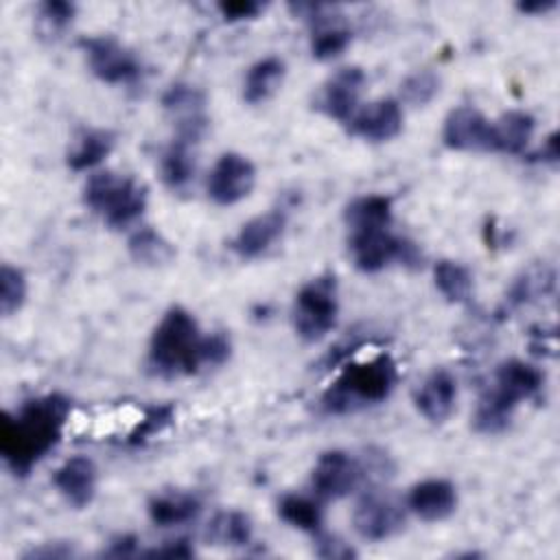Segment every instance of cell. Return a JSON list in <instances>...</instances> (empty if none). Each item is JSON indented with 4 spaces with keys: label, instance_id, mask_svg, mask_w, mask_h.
<instances>
[{
    "label": "cell",
    "instance_id": "obj_30",
    "mask_svg": "<svg viewBox=\"0 0 560 560\" xmlns=\"http://www.w3.org/2000/svg\"><path fill=\"white\" fill-rule=\"evenodd\" d=\"M129 256L138 262V265H147V267H158V265H166L173 256L175 249L173 245L153 228H140L129 236L127 243Z\"/></svg>",
    "mask_w": 560,
    "mask_h": 560
},
{
    "label": "cell",
    "instance_id": "obj_5",
    "mask_svg": "<svg viewBox=\"0 0 560 560\" xmlns=\"http://www.w3.org/2000/svg\"><path fill=\"white\" fill-rule=\"evenodd\" d=\"M337 315L339 291L335 273H322L302 284L291 308V322L302 341L315 343L324 339L335 328Z\"/></svg>",
    "mask_w": 560,
    "mask_h": 560
},
{
    "label": "cell",
    "instance_id": "obj_17",
    "mask_svg": "<svg viewBox=\"0 0 560 560\" xmlns=\"http://www.w3.org/2000/svg\"><path fill=\"white\" fill-rule=\"evenodd\" d=\"M350 131L368 142H387L402 131V109L396 98H378L361 107L352 120Z\"/></svg>",
    "mask_w": 560,
    "mask_h": 560
},
{
    "label": "cell",
    "instance_id": "obj_25",
    "mask_svg": "<svg viewBox=\"0 0 560 560\" xmlns=\"http://www.w3.org/2000/svg\"><path fill=\"white\" fill-rule=\"evenodd\" d=\"M516 405H512L508 398H503L494 387L486 389L472 411V427L481 435H497L503 433L514 416Z\"/></svg>",
    "mask_w": 560,
    "mask_h": 560
},
{
    "label": "cell",
    "instance_id": "obj_11",
    "mask_svg": "<svg viewBox=\"0 0 560 560\" xmlns=\"http://www.w3.org/2000/svg\"><path fill=\"white\" fill-rule=\"evenodd\" d=\"M162 107L173 118L177 127V138H184L188 142H197L206 127V94L190 83H173L162 94Z\"/></svg>",
    "mask_w": 560,
    "mask_h": 560
},
{
    "label": "cell",
    "instance_id": "obj_4",
    "mask_svg": "<svg viewBox=\"0 0 560 560\" xmlns=\"http://www.w3.org/2000/svg\"><path fill=\"white\" fill-rule=\"evenodd\" d=\"M85 206L101 214L112 230L133 225L147 210V188L133 177L114 171H98L90 175L83 188Z\"/></svg>",
    "mask_w": 560,
    "mask_h": 560
},
{
    "label": "cell",
    "instance_id": "obj_22",
    "mask_svg": "<svg viewBox=\"0 0 560 560\" xmlns=\"http://www.w3.org/2000/svg\"><path fill=\"white\" fill-rule=\"evenodd\" d=\"M114 144H116L114 131L103 127H88L79 131V136L74 138L66 155V164L77 173L90 171L98 166L114 151Z\"/></svg>",
    "mask_w": 560,
    "mask_h": 560
},
{
    "label": "cell",
    "instance_id": "obj_2",
    "mask_svg": "<svg viewBox=\"0 0 560 560\" xmlns=\"http://www.w3.org/2000/svg\"><path fill=\"white\" fill-rule=\"evenodd\" d=\"M203 335L184 306H171L149 339L147 365L160 378L190 376L203 365Z\"/></svg>",
    "mask_w": 560,
    "mask_h": 560
},
{
    "label": "cell",
    "instance_id": "obj_31",
    "mask_svg": "<svg viewBox=\"0 0 560 560\" xmlns=\"http://www.w3.org/2000/svg\"><path fill=\"white\" fill-rule=\"evenodd\" d=\"M553 271L547 269L545 265L540 267H529L527 271H523L510 287L508 293V304L512 306H521L527 304L540 295H547L553 289Z\"/></svg>",
    "mask_w": 560,
    "mask_h": 560
},
{
    "label": "cell",
    "instance_id": "obj_16",
    "mask_svg": "<svg viewBox=\"0 0 560 560\" xmlns=\"http://www.w3.org/2000/svg\"><path fill=\"white\" fill-rule=\"evenodd\" d=\"M457 402V381L448 370H433L420 387L413 392V405L418 413L433 422H446Z\"/></svg>",
    "mask_w": 560,
    "mask_h": 560
},
{
    "label": "cell",
    "instance_id": "obj_12",
    "mask_svg": "<svg viewBox=\"0 0 560 560\" xmlns=\"http://www.w3.org/2000/svg\"><path fill=\"white\" fill-rule=\"evenodd\" d=\"M365 85V72L359 66L339 68L326 79L317 94V109L339 122H350L359 112V98Z\"/></svg>",
    "mask_w": 560,
    "mask_h": 560
},
{
    "label": "cell",
    "instance_id": "obj_26",
    "mask_svg": "<svg viewBox=\"0 0 560 560\" xmlns=\"http://www.w3.org/2000/svg\"><path fill=\"white\" fill-rule=\"evenodd\" d=\"M160 175L166 188L171 190H184L195 175V155H192V142L184 138H175L162 153L160 160Z\"/></svg>",
    "mask_w": 560,
    "mask_h": 560
},
{
    "label": "cell",
    "instance_id": "obj_7",
    "mask_svg": "<svg viewBox=\"0 0 560 560\" xmlns=\"http://www.w3.org/2000/svg\"><path fill=\"white\" fill-rule=\"evenodd\" d=\"M365 479H370L365 459L341 448L324 451L311 470V488L324 501H339L352 494Z\"/></svg>",
    "mask_w": 560,
    "mask_h": 560
},
{
    "label": "cell",
    "instance_id": "obj_6",
    "mask_svg": "<svg viewBox=\"0 0 560 560\" xmlns=\"http://www.w3.org/2000/svg\"><path fill=\"white\" fill-rule=\"evenodd\" d=\"M348 252L354 267L363 273H376L394 260L411 267H418L422 260L418 247L411 241L392 234L389 228L350 232Z\"/></svg>",
    "mask_w": 560,
    "mask_h": 560
},
{
    "label": "cell",
    "instance_id": "obj_29",
    "mask_svg": "<svg viewBox=\"0 0 560 560\" xmlns=\"http://www.w3.org/2000/svg\"><path fill=\"white\" fill-rule=\"evenodd\" d=\"M278 516L300 529V532H306V534H319L322 532V525H324V510L322 505L311 499V497H304V494H284L280 501H278Z\"/></svg>",
    "mask_w": 560,
    "mask_h": 560
},
{
    "label": "cell",
    "instance_id": "obj_23",
    "mask_svg": "<svg viewBox=\"0 0 560 560\" xmlns=\"http://www.w3.org/2000/svg\"><path fill=\"white\" fill-rule=\"evenodd\" d=\"M287 74V66L280 57H262L249 66L243 79V101L249 105H260L271 98L282 85Z\"/></svg>",
    "mask_w": 560,
    "mask_h": 560
},
{
    "label": "cell",
    "instance_id": "obj_13",
    "mask_svg": "<svg viewBox=\"0 0 560 560\" xmlns=\"http://www.w3.org/2000/svg\"><path fill=\"white\" fill-rule=\"evenodd\" d=\"M442 142L453 151H490V120L477 107L459 105L444 118Z\"/></svg>",
    "mask_w": 560,
    "mask_h": 560
},
{
    "label": "cell",
    "instance_id": "obj_37",
    "mask_svg": "<svg viewBox=\"0 0 560 560\" xmlns=\"http://www.w3.org/2000/svg\"><path fill=\"white\" fill-rule=\"evenodd\" d=\"M217 9L225 22H243L254 20L262 11V4L254 0H223Z\"/></svg>",
    "mask_w": 560,
    "mask_h": 560
},
{
    "label": "cell",
    "instance_id": "obj_41",
    "mask_svg": "<svg viewBox=\"0 0 560 560\" xmlns=\"http://www.w3.org/2000/svg\"><path fill=\"white\" fill-rule=\"evenodd\" d=\"M136 542L138 538L131 534H120L109 540V547L103 551V556H114V558H125L136 553Z\"/></svg>",
    "mask_w": 560,
    "mask_h": 560
},
{
    "label": "cell",
    "instance_id": "obj_14",
    "mask_svg": "<svg viewBox=\"0 0 560 560\" xmlns=\"http://www.w3.org/2000/svg\"><path fill=\"white\" fill-rule=\"evenodd\" d=\"M284 228H287V212L282 208H271L265 214H258L245 221L238 228L236 236L232 238L230 247L243 260L258 258L282 236Z\"/></svg>",
    "mask_w": 560,
    "mask_h": 560
},
{
    "label": "cell",
    "instance_id": "obj_39",
    "mask_svg": "<svg viewBox=\"0 0 560 560\" xmlns=\"http://www.w3.org/2000/svg\"><path fill=\"white\" fill-rule=\"evenodd\" d=\"M195 553V549L188 545L186 538H179V540H168L164 542L162 547H155V549H149V551H142V556H168V558H190Z\"/></svg>",
    "mask_w": 560,
    "mask_h": 560
},
{
    "label": "cell",
    "instance_id": "obj_24",
    "mask_svg": "<svg viewBox=\"0 0 560 560\" xmlns=\"http://www.w3.org/2000/svg\"><path fill=\"white\" fill-rule=\"evenodd\" d=\"M392 214H394V201L387 195L357 197L343 210V219H346V225L350 228V232L389 228Z\"/></svg>",
    "mask_w": 560,
    "mask_h": 560
},
{
    "label": "cell",
    "instance_id": "obj_35",
    "mask_svg": "<svg viewBox=\"0 0 560 560\" xmlns=\"http://www.w3.org/2000/svg\"><path fill=\"white\" fill-rule=\"evenodd\" d=\"M175 418V409L171 405H158V407H149L142 416V420L138 422V427L131 431L129 435V444H142L149 438L162 433Z\"/></svg>",
    "mask_w": 560,
    "mask_h": 560
},
{
    "label": "cell",
    "instance_id": "obj_38",
    "mask_svg": "<svg viewBox=\"0 0 560 560\" xmlns=\"http://www.w3.org/2000/svg\"><path fill=\"white\" fill-rule=\"evenodd\" d=\"M232 343L223 332L206 335L203 339V365H223L230 359Z\"/></svg>",
    "mask_w": 560,
    "mask_h": 560
},
{
    "label": "cell",
    "instance_id": "obj_43",
    "mask_svg": "<svg viewBox=\"0 0 560 560\" xmlns=\"http://www.w3.org/2000/svg\"><path fill=\"white\" fill-rule=\"evenodd\" d=\"M558 7L556 0H527V2H518L516 9L525 15H545L549 11H553Z\"/></svg>",
    "mask_w": 560,
    "mask_h": 560
},
{
    "label": "cell",
    "instance_id": "obj_8",
    "mask_svg": "<svg viewBox=\"0 0 560 560\" xmlns=\"http://www.w3.org/2000/svg\"><path fill=\"white\" fill-rule=\"evenodd\" d=\"M90 72L109 85H127L140 79L142 63L140 59L122 46L116 37L94 35L79 42Z\"/></svg>",
    "mask_w": 560,
    "mask_h": 560
},
{
    "label": "cell",
    "instance_id": "obj_20",
    "mask_svg": "<svg viewBox=\"0 0 560 560\" xmlns=\"http://www.w3.org/2000/svg\"><path fill=\"white\" fill-rule=\"evenodd\" d=\"M536 118L523 109H510L490 122V151L518 155L529 144Z\"/></svg>",
    "mask_w": 560,
    "mask_h": 560
},
{
    "label": "cell",
    "instance_id": "obj_3",
    "mask_svg": "<svg viewBox=\"0 0 560 560\" xmlns=\"http://www.w3.org/2000/svg\"><path fill=\"white\" fill-rule=\"evenodd\" d=\"M396 381L398 368L389 354L354 361L346 365L337 381L324 392L322 409L330 416H341L383 402L394 392Z\"/></svg>",
    "mask_w": 560,
    "mask_h": 560
},
{
    "label": "cell",
    "instance_id": "obj_40",
    "mask_svg": "<svg viewBox=\"0 0 560 560\" xmlns=\"http://www.w3.org/2000/svg\"><path fill=\"white\" fill-rule=\"evenodd\" d=\"M70 556H74V549L66 542H52V545L44 542L42 547H33L31 551L24 553V558H46V560H50V558H70Z\"/></svg>",
    "mask_w": 560,
    "mask_h": 560
},
{
    "label": "cell",
    "instance_id": "obj_9",
    "mask_svg": "<svg viewBox=\"0 0 560 560\" xmlns=\"http://www.w3.org/2000/svg\"><path fill=\"white\" fill-rule=\"evenodd\" d=\"M352 525L363 540H387L405 527L402 503L392 494L370 490L357 501L352 512Z\"/></svg>",
    "mask_w": 560,
    "mask_h": 560
},
{
    "label": "cell",
    "instance_id": "obj_36",
    "mask_svg": "<svg viewBox=\"0 0 560 560\" xmlns=\"http://www.w3.org/2000/svg\"><path fill=\"white\" fill-rule=\"evenodd\" d=\"M315 553L319 558H326V560H330V558L332 560H348V558L357 556V551L348 542H343L337 536L324 534V532L315 534Z\"/></svg>",
    "mask_w": 560,
    "mask_h": 560
},
{
    "label": "cell",
    "instance_id": "obj_42",
    "mask_svg": "<svg viewBox=\"0 0 560 560\" xmlns=\"http://www.w3.org/2000/svg\"><path fill=\"white\" fill-rule=\"evenodd\" d=\"M558 158H560V149H558V131H553V133H549V136H547V140L542 142V147L532 155V160L556 166V164H558Z\"/></svg>",
    "mask_w": 560,
    "mask_h": 560
},
{
    "label": "cell",
    "instance_id": "obj_28",
    "mask_svg": "<svg viewBox=\"0 0 560 560\" xmlns=\"http://www.w3.org/2000/svg\"><path fill=\"white\" fill-rule=\"evenodd\" d=\"M433 284L451 304H464L472 295V273L457 260H438L433 265Z\"/></svg>",
    "mask_w": 560,
    "mask_h": 560
},
{
    "label": "cell",
    "instance_id": "obj_1",
    "mask_svg": "<svg viewBox=\"0 0 560 560\" xmlns=\"http://www.w3.org/2000/svg\"><path fill=\"white\" fill-rule=\"evenodd\" d=\"M70 416V400L63 394H44L26 400L15 413L2 416L0 453L7 466L24 477L61 440Z\"/></svg>",
    "mask_w": 560,
    "mask_h": 560
},
{
    "label": "cell",
    "instance_id": "obj_33",
    "mask_svg": "<svg viewBox=\"0 0 560 560\" xmlns=\"http://www.w3.org/2000/svg\"><path fill=\"white\" fill-rule=\"evenodd\" d=\"M77 7L66 0H46L37 4V24L44 35L59 37L74 20Z\"/></svg>",
    "mask_w": 560,
    "mask_h": 560
},
{
    "label": "cell",
    "instance_id": "obj_15",
    "mask_svg": "<svg viewBox=\"0 0 560 560\" xmlns=\"http://www.w3.org/2000/svg\"><path fill=\"white\" fill-rule=\"evenodd\" d=\"M52 483L68 505L83 510L96 497V488H98L96 464L85 455H74L55 470Z\"/></svg>",
    "mask_w": 560,
    "mask_h": 560
},
{
    "label": "cell",
    "instance_id": "obj_19",
    "mask_svg": "<svg viewBox=\"0 0 560 560\" xmlns=\"http://www.w3.org/2000/svg\"><path fill=\"white\" fill-rule=\"evenodd\" d=\"M542 383H545V376L536 365L525 363L521 359H508L497 365L492 387L503 398H508L512 405L518 407L523 400L534 398L542 389Z\"/></svg>",
    "mask_w": 560,
    "mask_h": 560
},
{
    "label": "cell",
    "instance_id": "obj_32",
    "mask_svg": "<svg viewBox=\"0 0 560 560\" xmlns=\"http://www.w3.org/2000/svg\"><path fill=\"white\" fill-rule=\"evenodd\" d=\"M28 295V282L20 267L4 262L0 267V311L4 317L15 315Z\"/></svg>",
    "mask_w": 560,
    "mask_h": 560
},
{
    "label": "cell",
    "instance_id": "obj_34",
    "mask_svg": "<svg viewBox=\"0 0 560 560\" xmlns=\"http://www.w3.org/2000/svg\"><path fill=\"white\" fill-rule=\"evenodd\" d=\"M440 92V77L433 70H418L400 83V96L413 107H422Z\"/></svg>",
    "mask_w": 560,
    "mask_h": 560
},
{
    "label": "cell",
    "instance_id": "obj_27",
    "mask_svg": "<svg viewBox=\"0 0 560 560\" xmlns=\"http://www.w3.org/2000/svg\"><path fill=\"white\" fill-rule=\"evenodd\" d=\"M254 536L252 518L241 510H225L212 516L206 527V538L221 547H245Z\"/></svg>",
    "mask_w": 560,
    "mask_h": 560
},
{
    "label": "cell",
    "instance_id": "obj_18",
    "mask_svg": "<svg viewBox=\"0 0 560 560\" xmlns=\"http://www.w3.org/2000/svg\"><path fill=\"white\" fill-rule=\"evenodd\" d=\"M407 508L427 523L444 521L457 508V490L448 479H422L409 488Z\"/></svg>",
    "mask_w": 560,
    "mask_h": 560
},
{
    "label": "cell",
    "instance_id": "obj_10",
    "mask_svg": "<svg viewBox=\"0 0 560 560\" xmlns=\"http://www.w3.org/2000/svg\"><path fill=\"white\" fill-rule=\"evenodd\" d=\"M256 184V166L249 158L236 151L221 153L208 175V197L217 206H234L249 197Z\"/></svg>",
    "mask_w": 560,
    "mask_h": 560
},
{
    "label": "cell",
    "instance_id": "obj_21",
    "mask_svg": "<svg viewBox=\"0 0 560 560\" xmlns=\"http://www.w3.org/2000/svg\"><path fill=\"white\" fill-rule=\"evenodd\" d=\"M201 512V501L182 490H171V492H160L153 494L147 503V514L153 525L158 527H177L195 521Z\"/></svg>",
    "mask_w": 560,
    "mask_h": 560
}]
</instances>
